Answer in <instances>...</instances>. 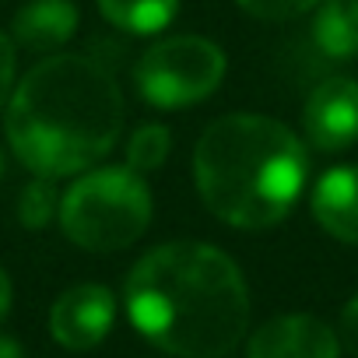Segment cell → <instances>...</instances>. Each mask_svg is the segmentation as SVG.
<instances>
[{
	"mask_svg": "<svg viewBox=\"0 0 358 358\" xmlns=\"http://www.w3.org/2000/svg\"><path fill=\"white\" fill-rule=\"evenodd\" d=\"M130 323L179 358H225L250 327V288L229 253L208 243H165L127 278Z\"/></svg>",
	"mask_w": 358,
	"mask_h": 358,
	"instance_id": "1",
	"label": "cell"
},
{
	"mask_svg": "<svg viewBox=\"0 0 358 358\" xmlns=\"http://www.w3.org/2000/svg\"><path fill=\"white\" fill-rule=\"evenodd\" d=\"M4 127L29 172L78 176L113 151L123 130V95L99 60L46 57L15 85Z\"/></svg>",
	"mask_w": 358,
	"mask_h": 358,
	"instance_id": "2",
	"label": "cell"
},
{
	"mask_svg": "<svg viewBox=\"0 0 358 358\" xmlns=\"http://www.w3.org/2000/svg\"><path fill=\"white\" fill-rule=\"evenodd\" d=\"M306 148L278 120L257 113L218 116L194 148L197 194L232 229H271L299 201Z\"/></svg>",
	"mask_w": 358,
	"mask_h": 358,
	"instance_id": "3",
	"label": "cell"
},
{
	"mask_svg": "<svg viewBox=\"0 0 358 358\" xmlns=\"http://www.w3.org/2000/svg\"><path fill=\"white\" fill-rule=\"evenodd\" d=\"M64 236L88 253H116L137 243L151 222V194L130 165L85 172L60 197Z\"/></svg>",
	"mask_w": 358,
	"mask_h": 358,
	"instance_id": "4",
	"label": "cell"
},
{
	"mask_svg": "<svg viewBox=\"0 0 358 358\" xmlns=\"http://www.w3.org/2000/svg\"><path fill=\"white\" fill-rule=\"evenodd\" d=\"M225 53L201 36H172L141 53L134 67L137 92L158 109H183L218 92Z\"/></svg>",
	"mask_w": 358,
	"mask_h": 358,
	"instance_id": "5",
	"label": "cell"
},
{
	"mask_svg": "<svg viewBox=\"0 0 358 358\" xmlns=\"http://www.w3.org/2000/svg\"><path fill=\"white\" fill-rule=\"evenodd\" d=\"M116 320V299L106 285H74L50 309V334L67 351H92Z\"/></svg>",
	"mask_w": 358,
	"mask_h": 358,
	"instance_id": "6",
	"label": "cell"
},
{
	"mask_svg": "<svg viewBox=\"0 0 358 358\" xmlns=\"http://www.w3.org/2000/svg\"><path fill=\"white\" fill-rule=\"evenodd\" d=\"M302 127L313 148L344 151L358 141V81L327 78L313 88L302 109Z\"/></svg>",
	"mask_w": 358,
	"mask_h": 358,
	"instance_id": "7",
	"label": "cell"
},
{
	"mask_svg": "<svg viewBox=\"0 0 358 358\" xmlns=\"http://www.w3.org/2000/svg\"><path fill=\"white\" fill-rule=\"evenodd\" d=\"M246 358H341V337L320 316L288 313L250 337Z\"/></svg>",
	"mask_w": 358,
	"mask_h": 358,
	"instance_id": "8",
	"label": "cell"
},
{
	"mask_svg": "<svg viewBox=\"0 0 358 358\" xmlns=\"http://www.w3.org/2000/svg\"><path fill=\"white\" fill-rule=\"evenodd\" d=\"M309 208L327 236L358 246V165H337L323 172Z\"/></svg>",
	"mask_w": 358,
	"mask_h": 358,
	"instance_id": "9",
	"label": "cell"
},
{
	"mask_svg": "<svg viewBox=\"0 0 358 358\" xmlns=\"http://www.w3.org/2000/svg\"><path fill=\"white\" fill-rule=\"evenodd\" d=\"M78 18L74 0H29L11 22V36L29 53H57L78 32Z\"/></svg>",
	"mask_w": 358,
	"mask_h": 358,
	"instance_id": "10",
	"label": "cell"
},
{
	"mask_svg": "<svg viewBox=\"0 0 358 358\" xmlns=\"http://www.w3.org/2000/svg\"><path fill=\"white\" fill-rule=\"evenodd\" d=\"M313 43L330 60L358 57V0H323L313 18Z\"/></svg>",
	"mask_w": 358,
	"mask_h": 358,
	"instance_id": "11",
	"label": "cell"
},
{
	"mask_svg": "<svg viewBox=\"0 0 358 358\" xmlns=\"http://www.w3.org/2000/svg\"><path fill=\"white\" fill-rule=\"evenodd\" d=\"M99 11L123 32L155 36L176 18L179 0H99Z\"/></svg>",
	"mask_w": 358,
	"mask_h": 358,
	"instance_id": "12",
	"label": "cell"
},
{
	"mask_svg": "<svg viewBox=\"0 0 358 358\" xmlns=\"http://www.w3.org/2000/svg\"><path fill=\"white\" fill-rule=\"evenodd\" d=\"M57 179L36 176L32 183L22 190L18 197V222L25 229H46L57 215H60V194H57Z\"/></svg>",
	"mask_w": 358,
	"mask_h": 358,
	"instance_id": "13",
	"label": "cell"
},
{
	"mask_svg": "<svg viewBox=\"0 0 358 358\" xmlns=\"http://www.w3.org/2000/svg\"><path fill=\"white\" fill-rule=\"evenodd\" d=\"M169 148H172V137L162 123H144L130 134V144H127V165L134 172H155L162 169V162L169 158Z\"/></svg>",
	"mask_w": 358,
	"mask_h": 358,
	"instance_id": "14",
	"label": "cell"
},
{
	"mask_svg": "<svg viewBox=\"0 0 358 358\" xmlns=\"http://www.w3.org/2000/svg\"><path fill=\"white\" fill-rule=\"evenodd\" d=\"M236 4L260 22H288V18H299L302 11L316 8L320 0H236Z\"/></svg>",
	"mask_w": 358,
	"mask_h": 358,
	"instance_id": "15",
	"label": "cell"
},
{
	"mask_svg": "<svg viewBox=\"0 0 358 358\" xmlns=\"http://www.w3.org/2000/svg\"><path fill=\"white\" fill-rule=\"evenodd\" d=\"M15 67H18V57H15V43L0 32V109H8L11 102V92H15Z\"/></svg>",
	"mask_w": 358,
	"mask_h": 358,
	"instance_id": "16",
	"label": "cell"
},
{
	"mask_svg": "<svg viewBox=\"0 0 358 358\" xmlns=\"http://www.w3.org/2000/svg\"><path fill=\"white\" fill-rule=\"evenodd\" d=\"M337 337H341V344L358 358V295L341 309V330H337Z\"/></svg>",
	"mask_w": 358,
	"mask_h": 358,
	"instance_id": "17",
	"label": "cell"
},
{
	"mask_svg": "<svg viewBox=\"0 0 358 358\" xmlns=\"http://www.w3.org/2000/svg\"><path fill=\"white\" fill-rule=\"evenodd\" d=\"M11 313V278H8V271L0 267V320H4Z\"/></svg>",
	"mask_w": 358,
	"mask_h": 358,
	"instance_id": "18",
	"label": "cell"
},
{
	"mask_svg": "<svg viewBox=\"0 0 358 358\" xmlns=\"http://www.w3.org/2000/svg\"><path fill=\"white\" fill-rule=\"evenodd\" d=\"M0 358H25V348H22L15 337L0 334Z\"/></svg>",
	"mask_w": 358,
	"mask_h": 358,
	"instance_id": "19",
	"label": "cell"
},
{
	"mask_svg": "<svg viewBox=\"0 0 358 358\" xmlns=\"http://www.w3.org/2000/svg\"><path fill=\"white\" fill-rule=\"evenodd\" d=\"M0 176H4V155H0Z\"/></svg>",
	"mask_w": 358,
	"mask_h": 358,
	"instance_id": "20",
	"label": "cell"
}]
</instances>
